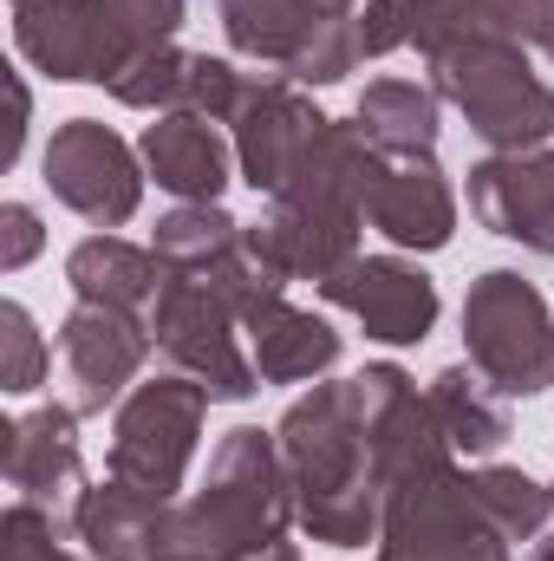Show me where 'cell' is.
Wrapping results in <instances>:
<instances>
[{"instance_id": "obj_22", "label": "cell", "mask_w": 554, "mask_h": 561, "mask_svg": "<svg viewBox=\"0 0 554 561\" xmlns=\"http://www.w3.org/2000/svg\"><path fill=\"white\" fill-rule=\"evenodd\" d=\"M150 249H157V262H163L170 275L222 280L242 262V249H249V222H235L222 203H176V209L157 222Z\"/></svg>"}, {"instance_id": "obj_14", "label": "cell", "mask_w": 554, "mask_h": 561, "mask_svg": "<svg viewBox=\"0 0 554 561\" xmlns=\"http://www.w3.org/2000/svg\"><path fill=\"white\" fill-rule=\"evenodd\" d=\"M470 216L489 236L522 242L529 255H554V144L489 150L483 163H470Z\"/></svg>"}, {"instance_id": "obj_32", "label": "cell", "mask_w": 554, "mask_h": 561, "mask_svg": "<svg viewBox=\"0 0 554 561\" xmlns=\"http://www.w3.org/2000/svg\"><path fill=\"white\" fill-rule=\"evenodd\" d=\"M39 249H46L39 209H33V203H7V209H0V268H7V275H20Z\"/></svg>"}, {"instance_id": "obj_10", "label": "cell", "mask_w": 554, "mask_h": 561, "mask_svg": "<svg viewBox=\"0 0 554 561\" xmlns=\"http://www.w3.org/2000/svg\"><path fill=\"white\" fill-rule=\"evenodd\" d=\"M13 46L33 72L66 85H112L131 59L99 0H13Z\"/></svg>"}, {"instance_id": "obj_23", "label": "cell", "mask_w": 554, "mask_h": 561, "mask_svg": "<svg viewBox=\"0 0 554 561\" xmlns=\"http://www.w3.org/2000/svg\"><path fill=\"white\" fill-rule=\"evenodd\" d=\"M424 399H430V419L457 457H489L509 444V399L476 366H443Z\"/></svg>"}, {"instance_id": "obj_24", "label": "cell", "mask_w": 554, "mask_h": 561, "mask_svg": "<svg viewBox=\"0 0 554 561\" xmlns=\"http://www.w3.org/2000/svg\"><path fill=\"white\" fill-rule=\"evenodd\" d=\"M437 92L412 85V79H372L353 105V125L366 131V144L379 157H430L437 150Z\"/></svg>"}, {"instance_id": "obj_17", "label": "cell", "mask_w": 554, "mask_h": 561, "mask_svg": "<svg viewBox=\"0 0 554 561\" xmlns=\"http://www.w3.org/2000/svg\"><path fill=\"white\" fill-rule=\"evenodd\" d=\"M72 542L92 561H176V503H157L131 483L105 477L72 516Z\"/></svg>"}, {"instance_id": "obj_33", "label": "cell", "mask_w": 554, "mask_h": 561, "mask_svg": "<svg viewBox=\"0 0 554 561\" xmlns=\"http://www.w3.org/2000/svg\"><path fill=\"white\" fill-rule=\"evenodd\" d=\"M26 112H33V99H26V85L13 79V125H7V138H0V170L20 157V144H26Z\"/></svg>"}, {"instance_id": "obj_26", "label": "cell", "mask_w": 554, "mask_h": 561, "mask_svg": "<svg viewBox=\"0 0 554 561\" xmlns=\"http://www.w3.org/2000/svg\"><path fill=\"white\" fill-rule=\"evenodd\" d=\"M470 483H476L483 516L503 529V542H535V536L549 529L554 496L535 477H522V470H509V463H483V470H470Z\"/></svg>"}, {"instance_id": "obj_11", "label": "cell", "mask_w": 554, "mask_h": 561, "mask_svg": "<svg viewBox=\"0 0 554 561\" xmlns=\"http://www.w3.org/2000/svg\"><path fill=\"white\" fill-rule=\"evenodd\" d=\"M359 229H366V209L359 203L280 190V196H268L262 222H249V242L287 280H313L320 287L326 275H339L346 262H359Z\"/></svg>"}, {"instance_id": "obj_3", "label": "cell", "mask_w": 554, "mask_h": 561, "mask_svg": "<svg viewBox=\"0 0 554 561\" xmlns=\"http://www.w3.org/2000/svg\"><path fill=\"white\" fill-rule=\"evenodd\" d=\"M372 561H509V542L483 516L470 470H457V450H430L385 483Z\"/></svg>"}, {"instance_id": "obj_39", "label": "cell", "mask_w": 554, "mask_h": 561, "mask_svg": "<svg viewBox=\"0 0 554 561\" xmlns=\"http://www.w3.org/2000/svg\"><path fill=\"white\" fill-rule=\"evenodd\" d=\"M549 59H554V46H549Z\"/></svg>"}, {"instance_id": "obj_12", "label": "cell", "mask_w": 554, "mask_h": 561, "mask_svg": "<svg viewBox=\"0 0 554 561\" xmlns=\"http://www.w3.org/2000/svg\"><path fill=\"white\" fill-rule=\"evenodd\" d=\"M0 470L20 503H39L72 529L85 503V450H79V412L72 405H33L26 419L0 424Z\"/></svg>"}, {"instance_id": "obj_6", "label": "cell", "mask_w": 554, "mask_h": 561, "mask_svg": "<svg viewBox=\"0 0 554 561\" xmlns=\"http://www.w3.org/2000/svg\"><path fill=\"white\" fill-rule=\"evenodd\" d=\"M209 392L183 373H163V379H143L131 386V399L118 405L112 419V450H105V477L131 483L157 503H176L189 463H196V437L209 419Z\"/></svg>"}, {"instance_id": "obj_34", "label": "cell", "mask_w": 554, "mask_h": 561, "mask_svg": "<svg viewBox=\"0 0 554 561\" xmlns=\"http://www.w3.org/2000/svg\"><path fill=\"white\" fill-rule=\"evenodd\" d=\"M313 13H320V20H353L359 0H313Z\"/></svg>"}, {"instance_id": "obj_31", "label": "cell", "mask_w": 554, "mask_h": 561, "mask_svg": "<svg viewBox=\"0 0 554 561\" xmlns=\"http://www.w3.org/2000/svg\"><path fill=\"white\" fill-rule=\"evenodd\" d=\"M353 26H359L366 59H385L399 46H417V0H359Z\"/></svg>"}, {"instance_id": "obj_2", "label": "cell", "mask_w": 554, "mask_h": 561, "mask_svg": "<svg viewBox=\"0 0 554 561\" xmlns=\"http://www.w3.org/2000/svg\"><path fill=\"white\" fill-rule=\"evenodd\" d=\"M293 483L275 431L235 424L209 450V477L189 503H176V556L189 561H255L293 529Z\"/></svg>"}, {"instance_id": "obj_1", "label": "cell", "mask_w": 554, "mask_h": 561, "mask_svg": "<svg viewBox=\"0 0 554 561\" xmlns=\"http://www.w3.org/2000/svg\"><path fill=\"white\" fill-rule=\"evenodd\" d=\"M280 463L293 483V516L313 542L326 549H366L379 542L385 516V483L372 463V437L359 419V386L353 379H313L275 424Z\"/></svg>"}, {"instance_id": "obj_20", "label": "cell", "mask_w": 554, "mask_h": 561, "mask_svg": "<svg viewBox=\"0 0 554 561\" xmlns=\"http://www.w3.org/2000/svg\"><path fill=\"white\" fill-rule=\"evenodd\" d=\"M457 39L554 46V0H417V53Z\"/></svg>"}, {"instance_id": "obj_7", "label": "cell", "mask_w": 554, "mask_h": 561, "mask_svg": "<svg viewBox=\"0 0 554 561\" xmlns=\"http://www.w3.org/2000/svg\"><path fill=\"white\" fill-rule=\"evenodd\" d=\"M150 333L157 353L170 359V373L196 379L216 405H242L262 373L242 346V313L196 275H163V294L150 300Z\"/></svg>"}, {"instance_id": "obj_36", "label": "cell", "mask_w": 554, "mask_h": 561, "mask_svg": "<svg viewBox=\"0 0 554 561\" xmlns=\"http://www.w3.org/2000/svg\"><path fill=\"white\" fill-rule=\"evenodd\" d=\"M255 561H300V556H293V542H280V549H268V556H255Z\"/></svg>"}, {"instance_id": "obj_28", "label": "cell", "mask_w": 554, "mask_h": 561, "mask_svg": "<svg viewBox=\"0 0 554 561\" xmlns=\"http://www.w3.org/2000/svg\"><path fill=\"white\" fill-rule=\"evenodd\" d=\"M249 79L235 59H216V53H189V79H183V105L189 118H209V125H235L242 99H249Z\"/></svg>"}, {"instance_id": "obj_25", "label": "cell", "mask_w": 554, "mask_h": 561, "mask_svg": "<svg viewBox=\"0 0 554 561\" xmlns=\"http://www.w3.org/2000/svg\"><path fill=\"white\" fill-rule=\"evenodd\" d=\"M222 7V33L242 59L255 66H293L333 20L313 13V0H216Z\"/></svg>"}, {"instance_id": "obj_18", "label": "cell", "mask_w": 554, "mask_h": 561, "mask_svg": "<svg viewBox=\"0 0 554 561\" xmlns=\"http://www.w3.org/2000/svg\"><path fill=\"white\" fill-rule=\"evenodd\" d=\"M138 157H143V170H150V183L170 190L176 203H222V190H229V163H235V144L222 138L209 118L163 112V118L143 125Z\"/></svg>"}, {"instance_id": "obj_30", "label": "cell", "mask_w": 554, "mask_h": 561, "mask_svg": "<svg viewBox=\"0 0 554 561\" xmlns=\"http://www.w3.org/2000/svg\"><path fill=\"white\" fill-rule=\"evenodd\" d=\"M99 7H105V20L118 26V39L131 53L176 39V26H183V0H99Z\"/></svg>"}, {"instance_id": "obj_16", "label": "cell", "mask_w": 554, "mask_h": 561, "mask_svg": "<svg viewBox=\"0 0 554 561\" xmlns=\"http://www.w3.org/2000/svg\"><path fill=\"white\" fill-rule=\"evenodd\" d=\"M366 222L412 255H437L457 236V190L437 170V157H385L372 196H366Z\"/></svg>"}, {"instance_id": "obj_5", "label": "cell", "mask_w": 554, "mask_h": 561, "mask_svg": "<svg viewBox=\"0 0 554 561\" xmlns=\"http://www.w3.org/2000/svg\"><path fill=\"white\" fill-rule=\"evenodd\" d=\"M463 346L470 366L503 399H535L554 386V313L535 280L516 268H489L463 294Z\"/></svg>"}, {"instance_id": "obj_29", "label": "cell", "mask_w": 554, "mask_h": 561, "mask_svg": "<svg viewBox=\"0 0 554 561\" xmlns=\"http://www.w3.org/2000/svg\"><path fill=\"white\" fill-rule=\"evenodd\" d=\"M46 366H53V353H46L33 313L20 300H0V392H13V399L39 392L46 386Z\"/></svg>"}, {"instance_id": "obj_13", "label": "cell", "mask_w": 554, "mask_h": 561, "mask_svg": "<svg viewBox=\"0 0 554 561\" xmlns=\"http://www.w3.org/2000/svg\"><path fill=\"white\" fill-rule=\"evenodd\" d=\"M320 300L353 313L366 327V340L379 346H417L430 327H437V280L424 275L405 255H359L346 262L339 275L320 280Z\"/></svg>"}, {"instance_id": "obj_19", "label": "cell", "mask_w": 554, "mask_h": 561, "mask_svg": "<svg viewBox=\"0 0 554 561\" xmlns=\"http://www.w3.org/2000/svg\"><path fill=\"white\" fill-rule=\"evenodd\" d=\"M242 333H249V359H255V373H262L268 386H307V379H326V373L339 366V346H346L320 313L293 307L287 294L255 300V307L242 313Z\"/></svg>"}, {"instance_id": "obj_8", "label": "cell", "mask_w": 554, "mask_h": 561, "mask_svg": "<svg viewBox=\"0 0 554 561\" xmlns=\"http://www.w3.org/2000/svg\"><path fill=\"white\" fill-rule=\"evenodd\" d=\"M39 170H46L53 203H66V209L85 216L92 229L131 222L138 203H143V176H150L138 150L118 138L112 125H99V118H66V125L53 131V144H46Z\"/></svg>"}, {"instance_id": "obj_9", "label": "cell", "mask_w": 554, "mask_h": 561, "mask_svg": "<svg viewBox=\"0 0 554 561\" xmlns=\"http://www.w3.org/2000/svg\"><path fill=\"white\" fill-rule=\"evenodd\" d=\"M150 346H157L150 313L79 300V307L59 320L66 405H72L79 419H99L105 405H125V399H131V386H138V373H143V359H150Z\"/></svg>"}, {"instance_id": "obj_40", "label": "cell", "mask_w": 554, "mask_h": 561, "mask_svg": "<svg viewBox=\"0 0 554 561\" xmlns=\"http://www.w3.org/2000/svg\"><path fill=\"white\" fill-rule=\"evenodd\" d=\"M176 561H189V556H176Z\"/></svg>"}, {"instance_id": "obj_27", "label": "cell", "mask_w": 554, "mask_h": 561, "mask_svg": "<svg viewBox=\"0 0 554 561\" xmlns=\"http://www.w3.org/2000/svg\"><path fill=\"white\" fill-rule=\"evenodd\" d=\"M183 79H189V53H183L176 39H163V46H143V53H131L105 92H112L118 105H131V112L163 118V112H176V105H183Z\"/></svg>"}, {"instance_id": "obj_21", "label": "cell", "mask_w": 554, "mask_h": 561, "mask_svg": "<svg viewBox=\"0 0 554 561\" xmlns=\"http://www.w3.org/2000/svg\"><path fill=\"white\" fill-rule=\"evenodd\" d=\"M163 262H157V249H138V242H125V236H85L72 255H66V280H72V294L79 300H92V307H131L143 313L157 294H163Z\"/></svg>"}, {"instance_id": "obj_38", "label": "cell", "mask_w": 554, "mask_h": 561, "mask_svg": "<svg viewBox=\"0 0 554 561\" xmlns=\"http://www.w3.org/2000/svg\"><path fill=\"white\" fill-rule=\"evenodd\" d=\"M549 496H554V483H549Z\"/></svg>"}, {"instance_id": "obj_4", "label": "cell", "mask_w": 554, "mask_h": 561, "mask_svg": "<svg viewBox=\"0 0 554 561\" xmlns=\"http://www.w3.org/2000/svg\"><path fill=\"white\" fill-rule=\"evenodd\" d=\"M430 92L470 118L489 150H542L554 144V85L529 72V46L503 39H457L424 53Z\"/></svg>"}, {"instance_id": "obj_35", "label": "cell", "mask_w": 554, "mask_h": 561, "mask_svg": "<svg viewBox=\"0 0 554 561\" xmlns=\"http://www.w3.org/2000/svg\"><path fill=\"white\" fill-rule=\"evenodd\" d=\"M529 561H554V529H549V536H535V556H529Z\"/></svg>"}, {"instance_id": "obj_15", "label": "cell", "mask_w": 554, "mask_h": 561, "mask_svg": "<svg viewBox=\"0 0 554 561\" xmlns=\"http://www.w3.org/2000/svg\"><path fill=\"white\" fill-rule=\"evenodd\" d=\"M326 112L287 79V72H255L249 79V99L235 112V163H242V183H255L262 196H275L280 183L293 176L300 150L320 138Z\"/></svg>"}, {"instance_id": "obj_37", "label": "cell", "mask_w": 554, "mask_h": 561, "mask_svg": "<svg viewBox=\"0 0 554 561\" xmlns=\"http://www.w3.org/2000/svg\"><path fill=\"white\" fill-rule=\"evenodd\" d=\"M66 561H92V556H66Z\"/></svg>"}]
</instances>
